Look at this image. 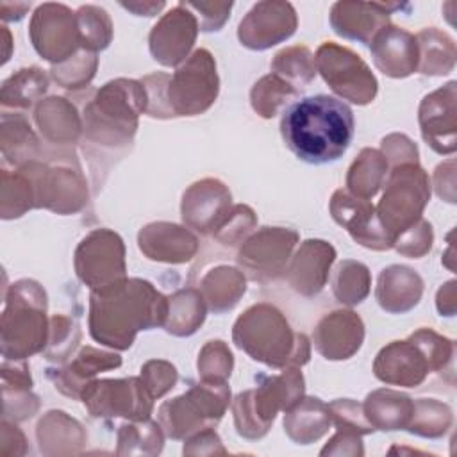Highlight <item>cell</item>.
I'll return each mask as SVG.
<instances>
[{
    "label": "cell",
    "instance_id": "60",
    "mask_svg": "<svg viewBox=\"0 0 457 457\" xmlns=\"http://www.w3.org/2000/svg\"><path fill=\"white\" fill-rule=\"evenodd\" d=\"M29 9H30V4H9V2H2V5H0V12H4L2 18H4L5 21H9V20H21L23 14H25Z\"/></svg>",
    "mask_w": 457,
    "mask_h": 457
},
{
    "label": "cell",
    "instance_id": "27",
    "mask_svg": "<svg viewBox=\"0 0 457 457\" xmlns=\"http://www.w3.org/2000/svg\"><path fill=\"white\" fill-rule=\"evenodd\" d=\"M121 366V357L114 352L98 350L93 346H82L73 361L64 364L62 368L48 370V378L55 384L62 395L70 398H79L80 391L93 377L100 371H107Z\"/></svg>",
    "mask_w": 457,
    "mask_h": 457
},
{
    "label": "cell",
    "instance_id": "10",
    "mask_svg": "<svg viewBox=\"0 0 457 457\" xmlns=\"http://www.w3.org/2000/svg\"><path fill=\"white\" fill-rule=\"evenodd\" d=\"M220 79L216 62L209 50H195L170 75L166 86V104L171 118L196 116L205 112L218 98Z\"/></svg>",
    "mask_w": 457,
    "mask_h": 457
},
{
    "label": "cell",
    "instance_id": "2",
    "mask_svg": "<svg viewBox=\"0 0 457 457\" xmlns=\"http://www.w3.org/2000/svg\"><path fill=\"white\" fill-rule=\"evenodd\" d=\"M355 130L352 109L328 95H312L291 104L280 120L286 146L307 164L337 161Z\"/></svg>",
    "mask_w": 457,
    "mask_h": 457
},
{
    "label": "cell",
    "instance_id": "25",
    "mask_svg": "<svg viewBox=\"0 0 457 457\" xmlns=\"http://www.w3.org/2000/svg\"><path fill=\"white\" fill-rule=\"evenodd\" d=\"M139 250L152 261L180 264L195 257L198 250L196 236L177 223L154 221L137 234Z\"/></svg>",
    "mask_w": 457,
    "mask_h": 457
},
{
    "label": "cell",
    "instance_id": "24",
    "mask_svg": "<svg viewBox=\"0 0 457 457\" xmlns=\"http://www.w3.org/2000/svg\"><path fill=\"white\" fill-rule=\"evenodd\" d=\"M375 66L387 77L403 79L418 71V41L416 36L396 25L382 27L370 43Z\"/></svg>",
    "mask_w": 457,
    "mask_h": 457
},
{
    "label": "cell",
    "instance_id": "23",
    "mask_svg": "<svg viewBox=\"0 0 457 457\" xmlns=\"http://www.w3.org/2000/svg\"><path fill=\"white\" fill-rule=\"evenodd\" d=\"M402 4L336 2L330 9V25L341 37L370 45L375 34L389 25V14Z\"/></svg>",
    "mask_w": 457,
    "mask_h": 457
},
{
    "label": "cell",
    "instance_id": "28",
    "mask_svg": "<svg viewBox=\"0 0 457 457\" xmlns=\"http://www.w3.org/2000/svg\"><path fill=\"white\" fill-rule=\"evenodd\" d=\"M423 295V278L409 266L393 264L380 271L375 296L378 305L391 312L402 314L420 303Z\"/></svg>",
    "mask_w": 457,
    "mask_h": 457
},
{
    "label": "cell",
    "instance_id": "35",
    "mask_svg": "<svg viewBox=\"0 0 457 457\" xmlns=\"http://www.w3.org/2000/svg\"><path fill=\"white\" fill-rule=\"evenodd\" d=\"M418 41V52H420V61H418V71L423 75H446L453 70L455 66V43L453 39L436 29H423L416 34Z\"/></svg>",
    "mask_w": 457,
    "mask_h": 457
},
{
    "label": "cell",
    "instance_id": "37",
    "mask_svg": "<svg viewBox=\"0 0 457 457\" xmlns=\"http://www.w3.org/2000/svg\"><path fill=\"white\" fill-rule=\"evenodd\" d=\"M37 143L39 139L23 114H2V152L7 161L16 166L37 161Z\"/></svg>",
    "mask_w": 457,
    "mask_h": 457
},
{
    "label": "cell",
    "instance_id": "56",
    "mask_svg": "<svg viewBox=\"0 0 457 457\" xmlns=\"http://www.w3.org/2000/svg\"><path fill=\"white\" fill-rule=\"evenodd\" d=\"M25 359L12 361L4 359L2 362V389H30L32 378Z\"/></svg>",
    "mask_w": 457,
    "mask_h": 457
},
{
    "label": "cell",
    "instance_id": "21",
    "mask_svg": "<svg viewBox=\"0 0 457 457\" xmlns=\"http://www.w3.org/2000/svg\"><path fill=\"white\" fill-rule=\"evenodd\" d=\"M230 191L218 179H202L191 184L182 196V220L189 228L202 234H212L228 212Z\"/></svg>",
    "mask_w": 457,
    "mask_h": 457
},
{
    "label": "cell",
    "instance_id": "1",
    "mask_svg": "<svg viewBox=\"0 0 457 457\" xmlns=\"http://www.w3.org/2000/svg\"><path fill=\"white\" fill-rule=\"evenodd\" d=\"M168 296L143 278H121L89 295V334L95 341L127 350L139 330L164 327Z\"/></svg>",
    "mask_w": 457,
    "mask_h": 457
},
{
    "label": "cell",
    "instance_id": "19",
    "mask_svg": "<svg viewBox=\"0 0 457 457\" xmlns=\"http://www.w3.org/2000/svg\"><path fill=\"white\" fill-rule=\"evenodd\" d=\"M328 209L334 221L339 223L361 246L377 252L393 246V241L384 230L370 200L359 198L346 189H337L330 198Z\"/></svg>",
    "mask_w": 457,
    "mask_h": 457
},
{
    "label": "cell",
    "instance_id": "55",
    "mask_svg": "<svg viewBox=\"0 0 457 457\" xmlns=\"http://www.w3.org/2000/svg\"><path fill=\"white\" fill-rule=\"evenodd\" d=\"M211 455V453H225V448L221 446L220 436L214 432L212 427L195 432L186 439L184 445V455Z\"/></svg>",
    "mask_w": 457,
    "mask_h": 457
},
{
    "label": "cell",
    "instance_id": "3",
    "mask_svg": "<svg viewBox=\"0 0 457 457\" xmlns=\"http://www.w3.org/2000/svg\"><path fill=\"white\" fill-rule=\"evenodd\" d=\"M232 339L253 361L270 368L303 366L311 357L305 334L293 332L286 316L271 303L248 307L234 323Z\"/></svg>",
    "mask_w": 457,
    "mask_h": 457
},
{
    "label": "cell",
    "instance_id": "36",
    "mask_svg": "<svg viewBox=\"0 0 457 457\" xmlns=\"http://www.w3.org/2000/svg\"><path fill=\"white\" fill-rule=\"evenodd\" d=\"M37 439L41 452L48 453L52 445H57L55 453H75L86 441L80 423L62 411H50L37 425Z\"/></svg>",
    "mask_w": 457,
    "mask_h": 457
},
{
    "label": "cell",
    "instance_id": "44",
    "mask_svg": "<svg viewBox=\"0 0 457 457\" xmlns=\"http://www.w3.org/2000/svg\"><path fill=\"white\" fill-rule=\"evenodd\" d=\"M296 95H298L296 87H293L289 82L282 80L280 77L270 73L253 84L250 91V104L261 118H273L277 111L284 104H287L289 98H295Z\"/></svg>",
    "mask_w": 457,
    "mask_h": 457
},
{
    "label": "cell",
    "instance_id": "49",
    "mask_svg": "<svg viewBox=\"0 0 457 457\" xmlns=\"http://www.w3.org/2000/svg\"><path fill=\"white\" fill-rule=\"evenodd\" d=\"M257 220L248 205H232L212 236L223 245H237L253 230Z\"/></svg>",
    "mask_w": 457,
    "mask_h": 457
},
{
    "label": "cell",
    "instance_id": "33",
    "mask_svg": "<svg viewBox=\"0 0 457 457\" xmlns=\"http://www.w3.org/2000/svg\"><path fill=\"white\" fill-rule=\"evenodd\" d=\"M389 162L384 154L375 148H362L357 159L348 168L346 175V191L359 198H373L377 191L384 186Z\"/></svg>",
    "mask_w": 457,
    "mask_h": 457
},
{
    "label": "cell",
    "instance_id": "45",
    "mask_svg": "<svg viewBox=\"0 0 457 457\" xmlns=\"http://www.w3.org/2000/svg\"><path fill=\"white\" fill-rule=\"evenodd\" d=\"M75 14L82 50L96 54L98 50L107 48L112 39V23L109 14L98 5H82Z\"/></svg>",
    "mask_w": 457,
    "mask_h": 457
},
{
    "label": "cell",
    "instance_id": "4",
    "mask_svg": "<svg viewBox=\"0 0 457 457\" xmlns=\"http://www.w3.org/2000/svg\"><path fill=\"white\" fill-rule=\"evenodd\" d=\"M146 91L141 80L116 79L104 84L84 105V141L109 150H120L132 143L137 118L146 112Z\"/></svg>",
    "mask_w": 457,
    "mask_h": 457
},
{
    "label": "cell",
    "instance_id": "13",
    "mask_svg": "<svg viewBox=\"0 0 457 457\" xmlns=\"http://www.w3.org/2000/svg\"><path fill=\"white\" fill-rule=\"evenodd\" d=\"M21 168L34 187L36 207H45L57 214L80 211L87 202V184L79 166H48L39 161H29Z\"/></svg>",
    "mask_w": 457,
    "mask_h": 457
},
{
    "label": "cell",
    "instance_id": "32",
    "mask_svg": "<svg viewBox=\"0 0 457 457\" xmlns=\"http://www.w3.org/2000/svg\"><path fill=\"white\" fill-rule=\"evenodd\" d=\"M200 295L205 305L214 314L230 311L246 291V278L243 271L232 266H216L207 271L200 282Z\"/></svg>",
    "mask_w": 457,
    "mask_h": 457
},
{
    "label": "cell",
    "instance_id": "59",
    "mask_svg": "<svg viewBox=\"0 0 457 457\" xmlns=\"http://www.w3.org/2000/svg\"><path fill=\"white\" fill-rule=\"evenodd\" d=\"M121 7L132 11L136 16H155L164 7V2H121Z\"/></svg>",
    "mask_w": 457,
    "mask_h": 457
},
{
    "label": "cell",
    "instance_id": "39",
    "mask_svg": "<svg viewBox=\"0 0 457 457\" xmlns=\"http://www.w3.org/2000/svg\"><path fill=\"white\" fill-rule=\"evenodd\" d=\"M161 423L143 420L125 423L118 430V455H155L161 453L164 443V430H161Z\"/></svg>",
    "mask_w": 457,
    "mask_h": 457
},
{
    "label": "cell",
    "instance_id": "12",
    "mask_svg": "<svg viewBox=\"0 0 457 457\" xmlns=\"http://www.w3.org/2000/svg\"><path fill=\"white\" fill-rule=\"evenodd\" d=\"M79 400L93 418L123 416L130 421H143L154 409V396L139 377L91 380L80 391Z\"/></svg>",
    "mask_w": 457,
    "mask_h": 457
},
{
    "label": "cell",
    "instance_id": "46",
    "mask_svg": "<svg viewBox=\"0 0 457 457\" xmlns=\"http://www.w3.org/2000/svg\"><path fill=\"white\" fill-rule=\"evenodd\" d=\"M98 66V57L93 52L79 50L70 59L54 64L50 70L52 79L66 89H80L86 87L95 77Z\"/></svg>",
    "mask_w": 457,
    "mask_h": 457
},
{
    "label": "cell",
    "instance_id": "17",
    "mask_svg": "<svg viewBox=\"0 0 457 457\" xmlns=\"http://www.w3.org/2000/svg\"><path fill=\"white\" fill-rule=\"evenodd\" d=\"M296 25V11L289 2L264 0L257 2L241 20L237 37L250 50H266L291 37Z\"/></svg>",
    "mask_w": 457,
    "mask_h": 457
},
{
    "label": "cell",
    "instance_id": "29",
    "mask_svg": "<svg viewBox=\"0 0 457 457\" xmlns=\"http://www.w3.org/2000/svg\"><path fill=\"white\" fill-rule=\"evenodd\" d=\"M34 120L41 136L59 146L77 143L82 132V114H79L75 105L62 96L41 100L36 105Z\"/></svg>",
    "mask_w": 457,
    "mask_h": 457
},
{
    "label": "cell",
    "instance_id": "26",
    "mask_svg": "<svg viewBox=\"0 0 457 457\" xmlns=\"http://www.w3.org/2000/svg\"><path fill=\"white\" fill-rule=\"evenodd\" d=\"M334 261L336 248L330 243L323 239L303 241L286 270L291 287L303 296L318 295L328 280Z\"/></svg>",
    "mask_w": 457,
    "mask_h": 457
},
{
    "label": "cell",
    "instance_id": "20",
    "mask_svg": "<svg viewBox=\"0 0 457 457\" xmlns=\"http://www.w3.org/2000/svg\"><path fill=\"white\" fill-rule=\"evenodd\" d=\"M455 98L457 82L450 80L443 87L428 93L418 111V121L421 136L427 145L441 154H453L457 148L455 141Z\"/></svg>",
    "mask_w": 457,
    "mask_h": 457
},
{
    "label": "cell",
    "instance_id": "16",
    "mask_svg": "<svg viewBox=\"0 0 457 457\" xmlns=\"http://www.w3.org/2000/svg\"><path fill=\"white\" fill-rule=\"evenodd\" d=\"M296 241L298 234L291 228L262 227L243 241L237 262L252 280H275L287 270V261Z\"/></svg>",
    "mask_w": 457,
    "mask_h": 457
},
{
    "label": "cell",
    "instance_id": "38",
    "mask_svg": "<svg viewBox=\"0 0 457 457\" xmlns=\"http://www.w3.org/2000/svg\"><path fill=\"white\" fill-rule=\"evenodd\" d=\"M46 87L48 77L41 68H21L2 84L0 100L4 107L29 109L45 95Z\"/></svg>",
    "mask_w": 457,
    "mask_h": 457
},
{
    "label": "cell",
    "instance_id": "31",
    "mask_svg": "<svg viewBox=\"0 0 457 457\" xmlns=\"http://www.w3.org/2000/svg\"><path fill=\"white\" fill-rule=\"evenodd\" d=\"M330 423L327 403L314 396H302L284 416V430L298 445L318 441L327 434Z\"/></svg>",
    "mask_w": 457,
    "mask_h": 457
},
{
    "label": "cell",
    "instance_id": "58",
    "mask_svg": "<svg viewBox=\"0 0 457 457\" xmlns=\"http://www.w3.org/2000/svg\"><path fill=\"white\" fill-rule=\"evenodd\" d=\"M436 305L441 316H453L455 314V280H448L445 286L439 287L436 296Z\"/></svg>",
    "mask_w": 457,
    "mask_h": 457
},
{
    "label": "cell",
    "instance_id": "5",
    "mask_svg": "<svg viewBox=\"0 0 457 457\" xmlns=\"http://www.w3.org/2000/svg\"><path fill=\"white\" fill-rule=\"evenodd\" d=\"M453 359V341L432 328H418L403 341L386 345L375 357V377L389 386L418 387L428 373L443 371Z\"/></svg>",
    "mask_w": 457,
    "mask_h": 457
},
{
    "label": "cell",
    "instance_id": "54",
    "mask_svg": "<svg viewBox=\"0 0 457 457\" xmlns=\"http://www.w3.org/2000/svg\"><path fill=\"white\" fill-rule=\"evenodd\" d=\"M382 154L393 166L400 162H418L416 145L403 134H391L382 139Z\"/></svg>",
    "mask_w": 457,
    "mask_h": 457
},
{
    "label": "cell",
    "instance_id": "14",
    "mask_svg": "<svg viewBox=\"0 0 457 457\" xmlns=\"http://www.w3.org/2000/svg\"><path fill=\"white\" fill-rule=\"evenodd\" d=\"M75 271L91 291L125 278L123 239L109 228L89 232L75 250Z\"/></svg>",
    "mask_w": 457,
    "mask_h": 457
},
{
    "label": "cell",
    "instance_id": "8",
    "mask_svg": "<svg viewBox=\"0 0 457 457\" xmlns=\"http://www.w3.org/2000/svg\"><path fill=\"white\" fill-rule=\"evenodd\" d=\"M230 403L227 380L193 384L184 395L166 400L159 407V423L171 439H187L198 430L214 427Z\"/></svg>",
    "mask_w": 457,
    "mask_h": 457
},
{
    "label": "cell",
    "instance_id": "51",
    "mask_svg": "<svg viewBox=\"0 0 457 457\" xmlns=\"http://www.w3.org/2000/svg\"><path fill=\"white\" fill-rule=\"evenodd\" d=\"M432 241H434L432 225L427 220L420 218L414 225H411L409 228H405L402 234H398L395 237L393 246L402 255H407V257H412V259H420L427 252H430Z\"/></svg>",
    "mask_w": 457,
    "mask_h": 457
},
{
    "label": "cell",
    "instance_id": "30",
    "mask_svg": "<svg viewBox=\"0 0 457 457\" xmlns=\"http://www.w3.org/2000/svg\"><path fill=\"white\" fill-rule=\"evenodd\" d=\"M364 414L375 430L407 428L414 412V400L395 389H377L362 403Z\"/></svg>",
    "mask_w": 457,
    "mask_h": 457
},
{
    "label": "cell",
    "instance_id": "18",
    "mask_svg": "<svg viewBox=\"0 0 457 457\" xmlns=\"http://www.w3.org/2000/svg\"><path fill=\"white\" fill-rule=\"evenodd\" d=\"M198 20L184 2H179L152 27L148 46L152 57L162 66H177L189 57L198 34Z\"/></svg>",
    "mask_w": 457,
    "mask_h": 457
},
{
    "label": "cell",
    "instance_id": "42",
    "mask_svg": "<svg viewBox=\"0 0 457 457\" xmlns=\"http://www.w3.org/2000/svg\"><path fill=\"white\" fill-rule=\"evenodd\" d=\"M36 207L34 187L29 175L18 168L14 171L2 170V218H18Z\"/></svg>",
    "mask_w": 457,
    "mask_h": 457
},
{
    "label": "cell",
    "instance_id": "7",
    "mask_svg": "<svg viewBox=\"0 0 457 457\" xmlns=\"http://www.w3.org/2000/svg\"><path fill=\"white\" fill-rule=\"evenodd\" d=\"M305 391L303 375L296 366L280 375L261 378L257 387L239 393L232 402L234 425L239 436L259 439L266 436L278 411L291 409Z\"/></svg>",
    "mask_w": 457,
    "mask_h": 457
},
{
    "label": "cell",
    "instance_id": "53",
    "mask_svg": "<svg viewBox=\"0 0 457 457\" xmlns=\"http://www.w3.org/2000/svg\"><path fill=\"white\" fill-rule=\"evenodd\" d=\"M187 9L198 12L195 14L198 20V27L204 32L220 30L230 16L234 7L232 2H184Z\"/></svg>",
    "mask_w": 457,
    "mask_h": 457
},
{
    "label": "cell",
    "instance_id": "50",
    "mask_svg": "<svg viewBox=\"0 0 457 457\" xmlns=\"http://www.w3.org/2000/svg\"><path fill=\"white\" fill-rule=\"evenodd\" d=\"M327 407H328L330 420L337 430H348V432H355L359 436H364V434H370L375 430L371 427V423L368 421L362 405L357 403L355 400L337 398V400L327 403Z\"/></svg>",
    "mask_w": 457,
    "mask_h": 457
},
{
    "label": "cell",
    "instance_id": "47",
    "mask_svg": "<svg viewBox=\"0 0 457 457\" xmlns=\"http://www.w3.org/2000/svg\"><path fill=\"white\" fill-rule=\"evenodd\" d=\"M79 343H80L79 325L62 314H54L50 318V332H48V343L45 346V357L48 361L66 364V361L73 355Z\"/></svg>",
    "mask_w": 457,
    "mask_h": 457
},
{
    "label": "cell",
    "instance_id": "6",
    "mask_svg": "<svg viewBox=\"0 0 457 457\" xmlns=\"http://www.w3.org/2000/svg\"><path fill=\"white\" fill-rule=\"evenodd\" d=\"M0 323L4 359L21 361L45 350L50 321L46 320V293L36 280H18L11 286Z\"/></svg>",
    "mask_w": 457,
    "mask_h": 457
},
{
    "label": "cell",
    "instance_id": "22",
    "mask_svg": "<svg viewBox=\"0 0 457 457\" xmlns=\"http://www.w3.org/2000/svg\"><path fill=\"white\" fill-rule=\"evenodd\" d=\"M316 350L328 361L350 359L364 341V323L350 309L334 311L320 320L312 332Z\"/></svg>",
    "mask_w": 457,
    "mask_h": 457
},
{
    "label": "cell",
    "instance_id": "52",
    "mask_svg": "<svg viewBox=\"0 0 457 457\" xmlns=\"http://www.w3.org/2000/svg\"><path fill=\"white\" fill-rule=\"evenodd\" d=\"M139 378L143 380L145 387L155 400L175 387V384L179 380V373L171 362L161 361V359H152L141 366Z\"/></svg>",
    "mask_w": 457,
    "mask_h": 457
},
{
    "label": "cell",
    "instance_id": "15",
    "mask_svg": "<svg viewBox=\"0 0 457 457\" xmlns=\"http://www.w3.org/2000/svg\"><path fill=\"white\" fill-rule=\"evenodd\" d=\"M29 36L36 52L52 64L82 50L77 14L64 4H41L32 14Z\"/></svg>",
    "mask_w": 457,
    "mask_h": 457
},
{
    "label": "cell",
    "instance_id": "9",
    "mask_svg": "<svg viewBox=\"0 0 457 457\" xmlns=\"http://www.w3.org/2000/svg\"><path fill=\"white\" fill-rule=\"evenodd\" d=\"M428 200L430 179L418 162H400L393 166L384 182V195L375 207L391 241L421 218Z\"/></svg>",
    "mask_w": 457,
    "mask_h": 457
},
{
    "label": "cell",
    "instance_id": "40",
    "mask_svg": "<svg viewBox=\"0 0 457 457\" xmlns=\"http://www.w3.org/2000/svg\"><path fill=\"white\" fill-rule=\"evenodd\" d=\"M371 275L366 264L346 259L337 264L332 275L334 296L346 305H357L370 295Z\"/></svg>",
    "mask_w": 457,
    "mask_h": 457
},
{
    "label": "cell",
    "instance_id": "11",
    "mask_svg": "<svg viewBox=\"0 0 457 457\" xmlns=\"http://www.w3.org/2000/svg\"><path fill=\"white\" fill-rule=\"evenodd\" d=\"M314 62L316 71H320L336 95L357 105L373 102L378 82L359 54L337 43L325 41L320 45Z\"/></svg>",
    "mask_w": 457,
    "mask_h": 457
},
{
    "label": "cell",
    "instance_id": "34",
    "mask_svg": "<svg viewBox=\"0 0 457 457\" xmlns=\"http://www.w3.org/2000/svg\"><path fill=\"white\" fill-rule=\"evenodd\" d=\"M205 311L207 305L198 289H179L168 296V318L164 328L179 337L191 336L204 323Z\"/></svg>",
    "mask_w": 457,
    "mask_h": 457
},
{
    "label": "cell",
    "instance_id": "41",
    "mask_svg": "<svg viewBox=\"0 0 457 457\" xmlns=\"http://www.w3.org/2000/svg\"><path fill=\"white\" fill-rule=\"evenodd\" d=\"M271 71L293 87H303L316 75L314 55L307 46H287L273 57Z\"/></svg>",
    "mask_w": 457,
    "mask_h": 457
},
{
    "label": "cell",
    "instance_id": "43",
    "mask_svg": "<svg viewBox=\"0 0 457 457\" xmlns=\"http://www.w3.org/2000/svg\"><path fill=\"white\" fill-rule=\"evenodd\" d=\"M452 409L434 398L414 400V412L407 430L421 437H441L452 425Z\"/></svg>",
    "mask_w": 457,
    "mask_h": 457
},
{
    "label": "cell",
    "instance_id": "48",
    "mask_svg": "<svg viewBox=\"0 0 457 457\" xmlns=\"http://www.w3.org/2000/svg\"><path fill=\"white\" fill-rule=\"evenodd\" d=\"M234 368V357L228 346L216 339L205 343L198 355V373L204 380H227Z\"/></svg>",
    "mask_w": 457,
    "mask_h": 457
},
{
    "label": "cell",
    "instance_id": "57",
    "mask_svg": "<svg viewBox=\"0 0 457 457\" xmlns=\"http://www.w3.org/2000/svg\"><path fill=\"white\" fill-rule=\"evenodd\" d=\"M361 436L348 430H337V434L325 445L320 455H362Z\"/></svg>",
    "mask_w": 457,
    "mask_h": 457
}]
</instances>
